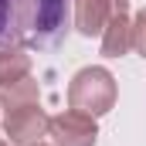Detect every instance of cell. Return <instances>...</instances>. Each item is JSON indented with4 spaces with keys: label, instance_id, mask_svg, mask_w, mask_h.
Wrapping results in <instances>:
<instances>
[{
    "label": "cell",
    "instance_id": "6da1fadb",
    "mask_svg": "<svg viewBox=\"0 0 146 146\" xmlns=\"http://www.w3.org/2000/svg\"><path fill=\"white\" fill-rule=\"evenodd\" d=\"M68 0H0V48H54L68 34Z\"/></svg>",
    "mask_w": 146,
    "mask_h": 146
},
{
    "label": "cell",
    "instance_id": "7a4b0ae2",
    "mask_svg": "<svg viewBox=\"0 0 146 146\" xmlns=\"http://www.w3.org/2000/svg\"><path fill=\"white\" fill-rule=\"evenodd\" d=\"M68 106L75 112L92 115V119L106 115L115 106V78H112V72L102 68V65L82 68L68 85Z\"/></svg>",
    "mask_w": 146,
    "mask_h": 146
},
{
    "label": "cell",
    "instance_id": "3957f363",
    "mask_svg": "<svg viewBox=\"0 0 146 146\" xmlns=\"http://www.w3.org/2000/svg\"><path fill=\"white\" fill-rule=\"evenodd\" d=\"M48 122H51V115L37 102H31V106H21V109L7 112L3 133H7V139L14 146H34V143H41V136H48Z\"/></svg>",
    "mask_w": 146,
    "mask_h": 146
},
{
    "label": "cell",
    "instance_id": "277c9868",
    "mask_svg": "<svg viewBox=\"0 0 146 146\" xmlns=\"http://www.w3.org/2000/svg\"><path fill=\"white\" fill-rule=\"evenodd\" d=\"M48 136L54 139V146H95V139H99V126H95L92 115L68 109V112L51 115V122H48Z\"/></svg>",
    "mask_w": 146,
    "mask_h": 146
},
{
    "label": "cell",
    "instance_id": "5b68a950",
    "mask_svg": "<svg viewBox=\"0 0 146 146\" xmlns=\"http://www.w3.org/2000/svg\"><path fill=\"white\" fill-rule=\"evenodd\" d=\"M129 10V0H78L75 7V27L85 37H95L106 31L115 14H126Z\"/></svg>",
    "mask_w": 146,
    "mask_h": 146
},
{
    "label": "cell",
    "instance_id": "8992f818",
    "mask_svg": "<svg viewBox=\"0 0 146 146\" xmlns=\"http://www.w3.org/2000/svg\"><path fill=\"white\" fill-rule=\"evenodd\" d=\"M129 48H133V21L126 14H115L102 31V54L106 58H122Z\"/></svg>",
    "mask_w": 146,
    "mask_h": 146
},
{
    "label": "cell",
    "instance_id": "52a82bcc",
    "mask_svg": "<svg viewBox=\"0 0 146 146\" xmlns=\"http://www.w3.org/2000/svg\"><path fill=\"white\" fill-rule=\"evenodd\" d=\"M41 99V88H37V82L27 75V78H21V82H10V85H0V106L10 112V109H21V106H31Z\"/></svg>",
    "mask_w": 146,
    "mask_h": 146
},
{
    "label": "cell",
    "instance_id": "ba28073f",
    "mask_svg": "<svg viewBox=\"0 0 146 146\" xmlns=\"http://www.w3.org/2000/svg\"><path fill=\"white\" fill-rule=\"evenodd\" d=\"M31 75V54L24 48H0V85L21 82Z\"/></svg>",
    "mask_w": 146,
    "mask_h": 146
},
{
    "label": "cell",
    "instance_id": "9c48e42d",
    "mask_svg": "<svg viewBox=\"0 0 146 146\" xmlns=\"http://www.w3.org/2000/svg\"><path fill=\"white\" fill-rule=\"evenodd\" d=\"M133 48L146 58V7L133 17Z\"/></svg>",
    "mask_w": 146,
    "mask_h": 146
},
{
    "label": "cell",
    "instance_id": "30bf717a",
    "mask_svg": "<svg viewBox=\"0 0 146 146\" xmlns=\"http://www.w3.org/2000/svg\"><path fill=\"white\" fill-rule=\"evenodd\" d=\"M0 146H10V143H3V139H0Z\"/></svg>",
    "mask_w": 146,
    "mask_h": 146
},
{
    "label": "cell",
    "instance_id": "8fae6325",
    "mask_svg": "<svg viewBox=\"0 0 146 146\" xmlns=\"http://www.w3.org/2000/svg\"><path fill=\"white\" fill-rule=\"evenodd\" d=\"M34 146H44V143H34Z\"/></svg>",
    "mask_w": 146,
    "mask_h": 146
}]
</instances>
